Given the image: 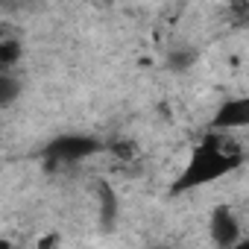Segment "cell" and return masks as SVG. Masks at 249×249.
Masks as SVG:
<instances>
[{
  "label": "cell",
  "instance_id": "cell-1",
  "mask_svg": "<svg viewBox=\"0 0 249 249\" xmlns=\"http://www.w3.org/2000/svg\"><path fill=\"white\" fill-rule=\"evenodd\" d=\"M243 164V150L231 141H226L223 135L217 132H208L205 138H199L182 167V173L176 176L170 194L179 196V194H188V191H196V188H205L211 182H220L226 179L229 173H234L237 167Z\"/></svg>",
  "mask_w": 249,
  "mask_h": 249
},
{
  "label": "cell",
  "instance_id": "cell-2",
  "mask_svg": "<svg viewBox=\"0 0 249 249\" xmlns=\"http://www.w3.org/2000/svg\"><path fill=\"white\" fill-rule=\"evenodd\" d=\"M100 150H106V144L94 135H59L44 147V159L56 164H76L91 159Z\"/></svg>",
  "mask_w": 249,
  "mask_h": 249
},
{
  "label": "cell",
  "instance_id": "cell-3",
  "mask_svg": "<svg viewBox=\"0 0 249 249\" xmlns=\"http://www.w3.org/2000/svg\"><path fill=\"white\" fill-rule=\"evenodd\" d=\"M237 129H249V94L223 100L208 120V132H217V135L237 132Z\"/></svg>",
  "mask_w": 249,
  "mask_h": 249
},
{
  "label": "cell",
  "instance_id": "cell-4",
  "mask_svg": "<svg viewBox=\"0 0 249 249\" xmlns=\"http://www.w3.org/2000/svg\"><path fill=\"white\" fill-rule=\"evenodd\" d=\"M208 234H211V240H214L217 249H231V246L243 237L240 217L234 214L231 205L220 202V205L211 208V214H208Z\"/></svg>",
  "mask_w": 249,
  "mask_h": 249
},
{
  "label": "cell",
  "instance_id": "cell-5",
  "mask_svg": "<svg viewBox=\"0 0 249 249\" xmlns=\"http://www.w3.org/2000/svg\"><path fill=\"white\" fill-rule=\"evenodd\" d=\"M97 208H100V226L106 231H111L117 226V214H120V202L117 194L111 191L108 182H97Z\"/></svg>",
  "mask_w": 249,
  "mask_h": 249
},
{
  "label": "cell",
  "instance_id": "cell-6",
  "mask_svg": "<svg viewBox=\"0 0 249 249\" xmlns=\"http://www.w3.org/2000/svg\"><path fill=\"white\" fill-rule=\"evenodd\" d=\"M196 59H199L196 47H170L167 56H164V65H167L170 73H185L196 65Z\"/></svg>",
  "mask_w": 249,
  "mask_h": 249
},
{
  "label": "cell",
  "instance_id": "cell-7",
  "mask_svg": "<svg viewBox=\"0 0 249 249\" xmlns=\"http://www.w3.org/2000/svg\"><path fill=\"white\" fill-rule=\"evenodd\" d=\"M21 59H24V44L18 38H12V36L0 38V68H3V73L12 71V68H18Z\"/></svg>",
  "mask_w": 249,
  "mask_h": 249
},
{
  "label": "cell",
  "instance_id": "cell-8",
  "mask_svg": "<svg viewBox=\"0 0 249 249\" xmlns=\"http://www.w3.org/2000/svg\"><path fill=\"white\" fill-rule=\"evenodd\" d=\"M21 91H24V82H21L12 71L0 73V106H3V108H9V106L18 100Z\"/></svg>",
  "mask_w": 249,
  "mask_h": 249
},
{
  "label": "cell",
  "instance_id": "cell-9",
  "mask_svg": "<svg viewBox=\"0 0 249 249\" xmlns=\"http://www.w3.org/2000/svg\"><path fill=\"white\" fill-rule=\"evenodd\" d=\"M106 150H108V153H114V156H117V159H123V161H129V159L135 156V147H132V141H126V138L111 141Z\"/></svg>",
  "mask_w": 249,
  "mask_h": 249
},
{
  "label": "cell",
  "instance_id": "cell-10",
  "mask_svg": "<svg viewBox=\"0 0 249 249\" xmlns=\"http://www.w3.org/2000/svg\"><path fill=\"white\" fill-rule=\"evenodd\" d=\"M59 243V234H50V237H41L38 240V249H53Z\"/></svg>",
  "mask_w": 249,
  "mask_h": 249
},
{
  "label": "cell",
  "instance_id": "cell-11",
  "mask_svg": "<svg viewBox=\"0 0 249 249\" xmlns=\"http://www.w3.org/2000/svg\"><path fill=\"white\" fill-rule=\"evenodd\" d=\"M231 249H249V234H243V237H240V240H237Z\"/></svg>",
  "mask_w": 249,
  "mask_h": 249
},
{
  "label": "cell",
  "instance_id": "cell-12",
  "mask_svg": "<svg viewBox=\"0 0 249 249\" xmlns=\"http://www.w3.org/2000/svg\"><path fill=\"white\" fill-rule=\"evenodd\" d=\"M0 249H12V243H9V240H3V243H0Z\"/></svg>",
  "mask_w": 249,
  "mask_h": 249
}]
</instances>
